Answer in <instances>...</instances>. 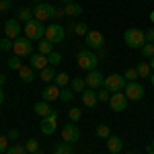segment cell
Returning a JSON list of instances; mask_svg holds the SVG:
<instances>
[{
  "label": "cell",
  "instance_id": "obj_1",
  "mask_svg": "<svg viewBox=\"0 0 154 154\" xmlns=\"http://www.w3.org/2000/svg\"><path fill=\"white\" fill-rule=\"evenodd\" d=\"M76 62H78V68L91 72V70H97V64H99V56H97L93 49H80L76 54Z\"/></svg>",
  "mask_w": 154,
  "mask_h": 154
},
{
  "label": "cell",
  "instance_id": "obj_2",
  "mask_svg": "<svg viewBox=\"0 0 154 154\" xmlns=\"http://www.w3.org/2000/svg\"><path fill=\"white\" fill-rule=\"evenodd\" d=\"M23 33H25V37H29L31 41H41V39L45 37V27H43V23H41V21L31 19L29 23H25Z\"/></svg>",
  "mask_w": 154,
  "mask_h": 154
},
{
  "label": "cell",
  "instance_id": "obj_3",
  "mask_svg": "<svg viewBox=\"0 0 154 154\" xmlns=\"http://www.w3.org/2000/svg\"><path fill=\"white\" fill-rule=\"evenodd\" d=\"M123 41L128 48H144L146 45V35L140 29H128L123 33Z\"/></svg>",
  "mask_w": 154,
  "mask_h": 154
},
{
  "label": "cell",
  "instance_id": "obj_4",
  "mask_svg": "<svg viewBox=\"0 0 154 154\" xmlns=\"http://www.w3.org/2000/svg\"><path fill=\"white\" fill-rule=\"evenodd\" d=\"M33 19L37 21H49V19H56V6L45 4V2H37L35 8H33Z\"/></svg>",
  "mask_w": 154,
  "mask_h": 154
},
{
  "label": "cell",
  "instance_id": "obj_5",
  "mask_svg": "<svg viewBox=\"0 0 154 154\" xmlns=\"http://www.w3.org/2000/svg\"><path fill=\"white\" fill-rule=\"evenodd\" d=\"M12 51L14 56H21V58H27V56H33V41L29 37H19L14 39V45H12Z\"/></svg>",
  "mask_w": 154,
  "mask_h": 154
},
{
  "label": "cell",
  "instance_id": "obj_6",
  "mask_svg": "<svg viewBox=\"0 0 154 154\" xmlns=\"http://www.w3.org/2000/svg\"><path fill=\"white\" fill-rule=\"evenodd\" d=\"M125 82H128V80H125L121 74H109V76L105 78V82H103V86L113 95V93H121L123 86H125Z\"/></svg>",
  "mask_w": 154,
  "mask_h": 154
},
{
  "label": "cell",
  "instance_id": "obj_7",
  "mask_svg": "<svg viewBox=\"0 0 154 154\" xmlns=\"http://www.w3.org/2000/svg\"><path fill=\"white\" fill-rule=\"evenodd\" d=\"M123 95L128 97V101H142L144 99V86L138 82V80L125 82V86H123Z\"/></svg>",
  "mask_w": 154,
  "mask_h": 154
},
{
  "label": "cell",
  "instance_id": "obj_8",
  "mask_svg": "<svg viewBox=\"0 0 154 154\" xmlns=\"http://www.w3.org/2000/svg\"><path fill=\"white\" fill-rule=\"evenodd\" d=\"M64 37H66V29L62 25L54 23V25H49V27H45V39L51 41L54 45L60 43V41H64Z\"/></svg>",
  "mask_w": 154,
  "mask_h": 154
},
{
  "label": "cell",
  "instance_id": "obj_9",
  "mask_svg": "<svg viewBox=\"0 0 154 154\" xmlns=\"http://www.w3.org/2000/svg\"><path fill=\"white\" fill-rule=\"evenodd\" d=\"M23 33V27H21V21L19 19H8L6 23H4V35L8 37V39H19Z\"/></svg>",
  "mask_w": 154,
  "mask_h": 154
},
{
  "label": "cell",
  "instance_id": "obj_10",
  "mask_svg": "<svg viewBox=\"0 0 154 154\" xmlns=\"http://www.w3.org/2000/svg\"><path fill=\"white\" fill-rule=\"evenodd\" d=\"M86 45H88V49H101V48H105V37H103V33L101 31H88L86 33Z\"/></svg>",
  "mask_w": 154,
  "mask_h": 154
},
{
  "label": "cell",
  "instance_id": "obj_11",
  "mask_svg": "<svg viewBox=\"0 0 154 154\" xmlns=\"http://www.w3.org/2000/svg\"><path fill=\"white\" fill-rule=\"evenodd\" d=\"M78 138H80V131H78V128L74 125V121H70V123H66L64 128H62V140L68 144H76L78 142Z\"/></svg>",
  "mask_w": 154,
  "mask_h": 154
},
{
  "label": "cell",
  "instance_id": "obj_12",
  "mask_svg": "<svg viewBox=\"0 0 154 154\" xmlns=\"http://www.w3.org/2000/svg\"><path fill=\"white\" fill-rule=\"evenodd\" d=\"M109 105H111L113 111L121 113V111H125V109H128V97L123 95V91H121V93H113L111 99H109Z\"/></svg>",
  "mask_w": 154,
  "mask_h": 154
},
{
  "label": "cell",
  "instance_id": "obj_13",
  "mask_svg": "<svg viewBox=\"0 0 154 154\" xmlns=\"http://www.w3.org/2000/svg\"><path fill=\"white\" fill-rule=\"evenodd\" d=\"M56 123H58V111H54V113H49L48 117H41V131L45 134V136H51L54 131H56Z\"/></svg>",
  "mask_w": 154,
  "mask_h": 154
},
{
  "label": "cell",
  "instance_id": "obj_14",
  "mask_svg": "<svg viewBox=\"0 0 154 154\" xmlns=\"http://www.w3.org/2000/svg\"><path fill=\"white\" fill-rule=\"evenodd\" d=\"M84 82H86V88H101L103 82H105V76H103L99 70H91L88 74H86Z\"/></svg>",
  "mask_w": 154,
  "mask_h": 154
},
{
  "label": "cell",
  "instance_id": "obj_15",
  "mask_svg": "<svg viewBox=\"0 0 154 154\" xmlns=\"http://www.w3.org/2000/svg\"><path fill=\"white\" fill-rule=\"evenodd\" d=\"M33 70H43V68H48L49 62H48V56H43V54H33L31 56V64H29Z\"/></svg>",
  "mask_w": 154,
  "mask_h": 154
},
{
  "label": "cell",
  "instance_id": "obj_16",
  "mask_svg": "<svg viewBox=\"0 0 154 154\" xmlns=\"http://www.w3.org/2000/svg\"><path fill=\"white\" fill-rule=\"evenodd\" d=\"M41 97H43V101H56V99H60V86H56V84H48L43 91H41Z\"/></svg>",
  "mask_w": 154,
  "mask_h": 154
},
{
  "label": "cell",
  "instance_id": "obj_17",
  "mask_svg": "<svg viewBox=\"0 0 154 154\" xmlns=\"http://www.w3.org/2000/svg\"><path fill=\"white\" fill-rule=\"evenodd\" d=\"M82 103L84 107H95L97 103H99V99H97V91L95 88H84V93H82Z\"/></svg>",
  "mask_w": 154,
  "mask_h": 154
},
{
  "label": "cell",
  "instance_id": "obj_18",
  "mask_svg": "<svg viewBox=\"0 0 154 154\" xmlns=\"http://www.w3.org/2000/svg\"><path fill=\"white\" fill-rule=\"evenodd\" d=\"M121 148H123L121 138H117V136H109V138H107V150H109L111 154H119Z\"/></svg>",
  "mask_w": 154,
  "mask_h": 154
},
{
  "label": "cell",
  "instance_id": "obj_19",
  "mask_svg": "<svg viewBox=\"0 0 154 154\" xmlns=\"http://www.w3.org/2000/svg\"><path fill=\"white\" fill-rule=\"evenodd\" d=\"M64 12H66L68 17H78V14H82V6H80L78 2H74V0H66Z\"/></svg>",
  "mask_w": 154,
  "mask_h": 154
},
{
  "label": "cell",
  "instance_id": "obj_20",
  "mask_svg": "<svg viewBox=\"0 0 154 154\" xmlns=\"http://www.w3.org/2000/svg\"><path fill=\"white\" fill-rule=\"evenodd\" d=\"M19 76H21V80L23 82H33L35 80V70L31 68V66H21V70H19Z\"/></svg>",
  "mask_w": 154,
  "mask_h": 154
},
{
  "label": "cell",
  "instance_id": "obj_21",
  "mask_svg": "<svg viewBox=\"0 0 154 154\" xmlns=\"http://www.w3.org/2000/svg\"><path fill=\"white\" fill-rule=\"evenodd\" d=\"M33 109H35V113L39 115V117H48L49 113H54V109L49 107L48 101H39V103H35V107H33Z\"/></svg>",
  "mask_w": 154,
  "mask_h": 154
},
{
  "label": "cell",
  "instance_id": "obj_22",
  "mask_svg": "<svg viewBox=\"0 0 154 154\" xmlns=\"http://www.w3.org/2000/svg\"><path fill=\"white\" fill-rule=\"evenodd\" d=\"M56 68L54 66H48V68H43V70L39 72V78L43 80V82H51V80H56Z\"/></svg>",
  "mask_w": 154,
  "mask_h": 154
},
{
  "label": "cell",
  "instance_id": "obj_23",
  "mask_svg": "<svg viewBox=\"0 0 154 154\" xmlns=\"http://www.w3.org/2000/svg\"><path fill=\"white\" fill-rule=\"evenodd\" d=\"M70 88L74 91V93H76V95H82L84 88H86V82H84V78H72Z\"/></svg>",
  "mask_w": 154,
  "mask_h": 154
},
{
  "label": "cell",
  "instance_id": "obj_24",
  "mask_svg": "<svg viewBox=\"0 0 154 154\" xmlns=\"http://www.w3.org/2000/svg\"><path fill=\"white\" fill-rule=\"evenodd\" d=\"M138 76L140 78H150V74H152V68H150V64L148 62H142V64H138Z\"/></svg>",
  "mask_w": 154,
  "mask_h": 154
},
{
  "label": "cell",
  "instance_id": "obj_25",
  "mask_svg": "<svg viewBox=\"0 0 154 154\" xmlns=\"http://www.w3.org/2000/svg\"><path fill=\"white\" fill-rule=\"evenodd\" d=\"M51 51H54V43H51V41H48V39L43 37V39L39 41V54H43V56H49Z\"/></svg>",
  "mask_w": 154,
  "mask_h": 154
},
{
  "label": "cell",
  "instance_id": "obj_26",
  "mask_svg": "<svg viewBox=\"0 0 154 154\" xmlns=\"http://www.w3.org/2000/svg\"><path fill=\"white\" fill-rule=\"evenodd\" d=\"M72 97H74V91H72L70 86H64V88H60V101H62V103H70Z\"/></svg>",
  "mask_w": 154,
  "mask_h": 154
},
{
  "label": "cell",
  "instance_id": "obj_27",
  "mask_svg": "<svg viewBox=\"0 0 154 154\" xmlns=\"http://www.w3.org/2000/svg\"><path fill=\"white\" fill-rule=\"evenodd\" d=\"M17 19L23 21V23H29V21L33 19V11H31V8H21V11L17 12Z\"/></svg>",
  "mask_w": 154,
  "mask_h": 154
},
{
  "label": "cell",
  "instance_id": "obj_28",
  "mask_svg": "<svg viewBox=\"0 0 154 154\" xmlns=\"http://www.w3.org/2000/svg\"><path fill=\"white\" fill-rule=\"evenodd\" d=\"M97 136H99V138H103V140H107V138L111 136V128H109L107 123H101V125H97Z\"/></svg>",
  "mask_w": 154,
  "mask_h": 154
},
{
  "label": "cell",
  "instance_id": "obj_29",
  "mask_svg": "<svg viewBox=\"0 0 154 154\" xmlns=\"http://www.w3.org/2000/svg\"><path fill=\"white\" fill-rule=\"evenodd\" d=\"M68 82H70V76H68L66 72H60L58 76H56V86H60V88L68 86Z\"/></svg>",
  "mask_w": 154,
  "mask_h": 154
},
{
  "label": "cell",
  "instance_id": "obj_30",
  "mask_svg": "<svg viewBox=\"0 0 154 154\" xmlns=\"http://www.w3.org/2000/svg\"><path fill=\"white\" fill-rule=\"evenodd\" d=\"M6 154H29V152H27V148L23 144H12V146H8Z\"/></svg>",
  "mask_w": 154,
  "mask_h": 154
},
{
  "label": "cell",
  "instance_id": "obj_31",
  "mask_svg": "<svg viewBox=\"0 0 154 154\" xmlns=\"http://www.w3.org/2000/svg\"><path fill=\"white\" fill-rule=\"evenodd\" d=\"M123 78H125L128 82H134V80H138L140 76H138V70H136V68H128V70L123 72Z\"/></svg>",
  "mask_w": 154,
  "mask_h": 154
},
{
  "label": "cell",
  "instance_id": "obj_32",
  "mask_svg": "<svg viewBox=\"0 0 154 154\" xmlns=\"http://www.w3.org/2000/svg\"><path fill=\"white\" fill-rule=\"evenodd\" d=\"M25 148H27V152H29V154H33V152L39 150V142H37L35 138H31V140H27V142H25Z\"/></svg>",
  "mask_w": 154,
  "mask_h": 154
},
{
  "label": "cell",
  "instance_id": "obj_33",
  "mask_svg": "<svg viewBox=\"0 0 154 154\" xmlns=\"http://www.w3.org/2000/svg\"><path fill=\"white\" fill-rule=\"evenodd\" d=\"M48 62H49V66H54V68H56L60 62H62V54H60V51H51V54L48 56Z\"/></svg>",
  "mask_w": 154,
  "mask_h": 154
},
{
  "label": "cell",
  "instance_id": "obj_34",
  "mask_svg": "<svg viewBox=\"0 0 154 154\" xmlns=\"http://www.w3.org/2000/svg\"><path fill=\"white\" fill-rule=\"evenodd\" d=\"M68 117H70V121H80V117H82V111L78 109V107H72L70 111H68Z\"/></svg>",
  "mask_w": 154,
  "mask_h": 154
},
{
  "label": "cell",
  "instance_id": "obj_35",
  "mask_svg": "<svg viewBox=\"0 0 154 154\" xmlns=\"http://www.w3.org/2000/svg\"><path fill=\"white\" fill-rule=\"evenodd\" d=\"M68 152H72V144L62 142V144L56 146V152H54V154H68Z\"/></svg>",
  "mask_w": 154,
  "mask_h": 154
},
{
  "label": "cell",
  "instance_id": "obj_36",
  "mask_svg": "<svg viewBox=\"0 0 154 154\" xmlns=\"http://www.w3.org/2000/svg\"><path fill=\"white\" fill-rule=\"evenodd\" d=\"M97 99H99L101 103H107V101L111 99V93H109L105 86H103V88H99V91H97Z\"/></svg>",
  "mask_w": 154,
  "mask_h": 154
},
{
  "label": "cell",
  "instance_id": "obj_37",
  "mask_svg": "<svg viewBox=\"0 0 154 154\" xmlns=\"http://www.w3.org/2000/svg\"><path fill=\"white\" fill-rule=\"evenodd\" d=\"M21 66H23L21 56H12V58L8 60V68H12V70H21Z\"/></svg>",
  "mask_w": 154,
  "mask_h": 154
},
{
  "label": "cell",
  "instance_id": "obj_38",
  "mask_svg": "<svg viewBox=\"0 0 154 154\" xmlns=\"http://www.w3.org/2000/svg\"><path fill=\"white\" fill-rule=\"evenodd\" d=\"M12 45H14V41L8 39V37H2L0 39V51H8V49H12Z\"/></svg>",
  "mask_w": 154,
  "mask_h": 154
},
{
  "label": "cell",
  "instance_id": "obj_39",
  "mask_svg": "<svg viewBox=\"0 0 154 154\" xmlns=\"http://www.w3.org/2000/svg\"><path fill=\"white\" fill-rule=\"evenodd\" d=\"M142 56L144 58H154V43H146V45H144L142 48Z\"/></svg>",
  "mask_w": 154,
  "mask_h": 154
},
{
  "label": "cell",
  "instance_id": "obj_40",
  "mask_svg": "<svg viewBox=\"0 0 154 154\" xmlns=\"http://www.w3.org/2000/svg\"><path fill=\"white\" fill-rule=\"evenodd\" d=\"M72 29H74V33H76V35H82V37H86V33H88V27H86L84 23H78V25H74Z\"/></svg>",
  "mask_w": 154,
  "mask_h": 154
},
{
  "label": "cell",
  "instance_id": "obj_41",
  "mask_svg": "<svg viewBox=\"0 0 154 154\" xmlns=\"http://www.w3.org/2000/svg\"><path fill=\"white\" fill-rule=\"evenodd\" d=\"M8 142H11V140H8V136H0V154L8 150Z\"/></svg>",
  "mask_w": 154,
  "mask_h": 154
},
{
  "label": "cell",
  "instance_id": "obj_42",
  "mask_svg": "<svg viewBox=\"0 0 154 154\" xmlns=\"http://www.w3.org/2000/svg\"><path fill=\"white\" fill-rule=\"evenodd\" d=\"M144 35H146V43H154V27L148 29V31H144Z\"/></svg>",
  "mask_w": 154,
  "mask_h": 154
},
{
  "label": "cell",
  "instance_id": "obj_43",
  "mask_svg": "<svg viewBox=\"0 0 154 154\" xmlns=\"http://www.w3.org/2000/svg\"><path fill=\"white\" fill-rule=\"evenodd\" d=\"M11 8V0H0V12L8 11Z\"/></svg>",
  "mask_w": 154,
  "mask_h": 154
},
{
  "label": "cell",
  "instance_id": "obj_44",
  "mask_svg": "<svg viewBox=\"0 0 154 154\" xmlns=\"http://www.w3.org/2000/svg\"><path fill=\"white\" fill-rule=\"evenodd\" d=\"M8 140H19V131L11 130V131H8Z\"/></svg>",
  "mask_w": 154,
  "mask_h": 154
},
{
  "label": "cell",
  "instance_id": "obj_45",
  "mask_svg": "<svg viewBox=\"0 0 154 154\" xmlns=\"http://www.w3.org/2000/svg\"><path fill=\"white\" fill-rule=\"evenodd\" d=\"M97 51H99V54H97V56H99V58H105V56H107V49H105V48L97 49Z\"/></svg>",
  "mask_w": 154,
  "mask_h": 154
},
{
  "label": "cell",
  "instance_id": "obj_46",
  "mask_svg": "<svg viewBox=\"0 0 154 154\" xmlns=\"http://www.w3.org/2000/svg\"><path fill=\"white\" fill-rule=\"evenodd\" d=\"M4 84H6V76H4V74H0V86H4Z\"/></svg>",
  "mask_w": 154,
  "mask_h": 154
},
{
  "label": "cell",
  "instance_id": "obj_47",
  "mask_svg": "<svg viewBox=\"0 0 154 154\" xmlns=\"http://www.w3.org/2000/svg\"><path fill=\"white\" fill-rule=\"evenodd\" d=\"M4 105V93H2V86H0V107Z\"/></svg>",
  "mask_w": 154,
  "mask_h": 154
},
{
  "label": "cell",
  "instance_id": "obj_48",
  "mask_svg": "<svg viewBox=\"0 0 154 154\" xmlns=\"http://www.w3.org/2000/svg\"><path fill=\"white\" fill-rule=\"evenodd\" d=\"M146 154H154V150H152V146H148V148H146Z\"/></svg>",
  "mask_w": 154,
  "mask_h": 154
},
{
  "label": "cell",
  "instance_id": "obj_49",
  "mask_svg": "<svg viewBox=\"0 0 154 154\" xmlns=\"http://www.w3.org/2000/svg\"><path fill=\"white\" fill-rule=\"evenodd\" d=\"M148 64H150V68L154 70V58H150V62H148Z\"/></svg>",
  "mask_w": 154,
  "mask_h": 154
},
{
  "label": "cell",
  "instance_id": "obj_50",
  "mask_svg": "<svg viewBox=\"0 0 154 154\" xmlns=\"http://www.w3.org/2000/svg\"><path fill=\"white\" fill-rule=\"evenodd\" d=\"M150 82H152V86H154V72L150 74Z\"/></svg>",
  "mask_w": 154,
  "mask_h": 154
},
{
  "label": "cell",
  "instance_id": "obj_51",
  "mask_svg": "<svg viewBox=\"0 0 154 154\" xmlns=\"http://www.w3.org/2000/svg\"><path fill=\"white\" fill-rule=\"evenodd\" d=\"M150 21H152V25H154V11L150 12Z\"/></svg>",
  "mask_w": 154,
  "mask_h": 154
},
{
  "label": "cell",
  "instance_id": "obj_52",
  "mask_svg": "<svg viewBox=\"0 0 154 154\" xmlns=\"http://www.w3.org/2000/svg\"><path fill=\"white\" fill-rule=\"evenodd\" d=\"M33 154H43V152H41V150H37V152H33Z\"/></svg>",
  "mask_w": 154,
  "mask_h": 154
},
{
  "label": "cell",
  "instance_id": "obj_53",
  "mask_svg": "<svg viewBox=\"0 0 154 154\" xmlns=\"http://www.w3.org/2000/svg\"><path fill=\"white\" fill-rule=\"evenodd\" d=\"M68 154H74V150H72V152H68Z\"/></svg>",
  "mask_w": 154,
  "mask_h": 154
},
{
  "label": "cell",
  "instance_id": "obj_54",
  "mask_svg": "<svg viewBox=\"0 0 154 154\" xmlns=\"http://www.w3.org/2000/svg\"><path fill=\"white\" fill-rule=\"evenodd\" d=\"M152 150H154V142H152Z\"/></svg>",
  "mask_w": 154,
  "mask_h": 154
},
{
  "label": "cell",
  "instance_id": "obj_55",
  "mask_svg": "<svg viewBox=\"0 0 154 154\" xmlns=\"http://www.w3.org/2000/svg\"><path fill=\"white\" fill-rule=\"evenodd\" d=\"M128 154H131V152H128Z\"/></svg>",
  "mask_w": 154,
  "mask_h": 154
}]
</instances>
